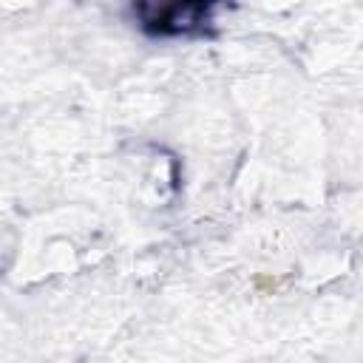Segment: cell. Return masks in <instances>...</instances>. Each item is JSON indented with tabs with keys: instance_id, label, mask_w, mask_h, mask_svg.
I'll use <instances>...</instances> for the list:
<instances>
[{
	"instance_id": "obj_1",
	"label": "cell",
	"mask_w": 363,
	"mask_h": 363,
	"mask_svg": "<svg viewBox=\"0 0 363 363\" xmlns=\"http://www.w3.org/2000/svg\"><path fill=\"white\" fill-rule=\"evenodd\" d=\"M221 3H133L130 17L150 40H210L218 34Z\"/></svg>"
}]
</instances>
